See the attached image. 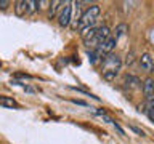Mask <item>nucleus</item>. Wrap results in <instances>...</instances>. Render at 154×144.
Segmentation results:
<instances>
[{
  "label": "nucleus",
  "mask_w": 154,
  "mask_h": 144,
  "mask_svg": "<svg viewBox=\"0 0 154 144\" xmlns=\"http://www.w3.org/2000/svg\"><path fill=\"white\" fill-rule=\"evenodd\" d=\"M143 93H144V96H146V101H152V98H154V80L151 79V77L144 80Z\"/></svg>",
  "instance_id": "6"
},
{
  "label": "nucleus",
  "mask_w": 154,
  "mask_h": 144,
  "mask_svg": "<svg viewBox=\"0 0 154 144\" xmlns=\"http://www.w3.org/2000/svg\"><path fill=\"white\" fill-rule=\"evenodd\" d=\"M130 128H132L135 133H138L140 136H144V131H143V130H140V128H137V127H130Z\"/></svg>",
  "instance_id": "15"
},
{
  "label": "nucleus",
  "mask_w": 154,
  "mask_h": 144,
  "mask_svg": "<svg viewBox=\"0 0 154 144\" xmlns=\"http://www.w3.org/2000/svg\"><path fill=\"white\" fill-rule=\"evenodd\" d=\"M66 2H50V10H48V18H55V14L58 11V8L61 7V5H64Z\"/></svg>",
  "instance_id": "8"
},
{
  "label": "nucleus",
  "mask_w": 154,
  "mask_h": 144,
  "mask_svg": "<svg viewBox=\"0 0 154 144\" xmlns=\"http://www.w3.org/2000/svg\"><path fill=\"white\" fill-rule=\"evenodd\" d=\"M125 83H127V86H130V88H138V86H141L140 82L137 77H133V75H127L125 77Z\"/></svg>",
  "instance_id": "10"
},
{
  "label": "nucleus",
  "mask_w": 154,
  "mask_h": 144,
  "mask_svg": "<svg viewBox=\"0 0 154 144\" xmlns=\"http://www.w3.org/2000/svg\"><path fill=\"white\" fill-rule=\"evenodd\" d=\"M0 106H5V107H19V104L13 98H8V96H0Z\"/></svg>",
  "instance_id": "7"
},
{
  "label": "nucleus",
  "mask_w": 154,
  "mask_h": 144,
  "mask_svg": "<svg viewBox=\"0 0 154 144\" xmlns=\"http://www.w3.org/2000/svg\"><path fill=\"white\" fill-rule=\"evenodd\" d=\"M0 67H2V64H0Z\"/></svg>",
  "instance_id": "16"
},
{
  "label": "nucleus",
  "mask_w": 154,
  "mask_h": 144,
  "mask_svg": "<svg viewBox=\"0 0 154 144\" xmlns=\"http://www.w3.org/2000/svg\"><path fill=\"white\" fill-rule=\"evenodd\" d=\"M100 13H101L100 5H91V7H88L84 13H82L80 21H79V26H77V31L82 34V32H85V31H88V29H91V27L95 26L96 19H98V16H100Z\"/></svg>",
  "instance_id": "2"
},
{
  "label": "nucleus",
  "mask_w": 154,
  "mask_h": 144,
  "mask_svg": "<svg viewBox=\"0 0 154 144\" xmlns=\"http://www.w3.org/2000/svg\"><path fill=\"white\" fill-rule=\"evenodd\" d=\"M116 40H117V38H120V37H124L125 34L128 32V26L127 24H119L117 27H116Z\"/></svg>",
  "instance_id": "11"
},
{
  "label": "nucleus",
  "mask_w": 154,
  "mask_h": 144,
  "mask_svg": "<svg viewBox=\"0 0 154 144\" xmlns=\"http://www.w3.org/2000/svg\"><path fill=\"white\" fill-rule=\"evenodd\" d=\"M38 10V2H26V14H32Z\"/></svg>",
  "instance_id": "12"
},
{
  "label": "nucleus",
  "mask_w": 154,
  "mask_h": 144,
  "mask_svg": "<svg viewBox=\"0 0 154 144\" xmlns=\"http://www.w3.org/2000/svg\"><path fill=\"white\" fill-rule=\"evenodd\" d=\"M14 11H16L18 16H26V2L19 0V2L14 3Z\"/></svg>",
  "instance_id": "9"
},
{
  "label": "nucleus",
  "mask_w": 154,
  "mask_h": 144,
  "mask_svg": "<svg viewBox=\"0 0 154 144\" xmlns=\"http://www.w3.org/2000/svg\"><path fill=\"white\" fill-rule=\"evenodd\" d=\"M109 37H111V31H109L108 26L96 27V32L93 34V37H91L88 42H85V46L90 48V50H95V48H98L104 40H108Z\"/></svg>",
  "instance_id": "3"
},
{
  "label": "nucleus",
  "mask_w": 154,
  "mask_h": 144,
  "mask_svg": "<svg viewBox=\"0 0 154 144\" xmlns=\"http://www.w3.org/2000/svg\"><path fill=\"white\" fill-rule=\"evenodd\" d=\"M140 67H141V70L148 72V74H151L152 69H154V61L149 53H143L141 56H140Z\"/></svg>",
  "instance_id": "5"
},
{
  "label": "nucleus",
  "mask_w": 154,
  "mask_h": 144,
  "mask_svg": "<svg viewBox=\"0 0 154 144\" xmlns=\"http://www.w3.org/2000/svg\"><path fill=\"white\" fill-rule=\"evenodd\" d=\"M71 14H72V7H71L69 2H66L63 5L61 13L58 14V22H60L61 27H67L71 24Z\"/></svg>",
  "instance_id": "4"
},
{
  "label": "nucleus",
  "mask_w": 154,
  "mask_h": 144,
  "mask_svg": "<svg viewBox=\"0 0 154 144\" xmlns=\"http://www.w3.org/2000/svg\"><path fill=\"white\" fill-rule=\"evenodd\" d=\"M8 7H10L8 0H0V10H7Z\"/></svg>",
  "instance_id": "14"
},
{
  "label": "nucleus",
  "mask_w": 154,
  "mask_h": 144,
  "mask_svg": "<svg viewBox=\"0 0 154 144\" xmlns=\"http://www.w3.org/2000/svg\"><path fill=\"white\" fill-rule=\"evenodd\" d=\"M133 61H135V55H133V51L127 53V56H125V64H127V66H132V64H133Z\"/></svg>",
  "instance_id": "13"
},
{
  "label": "nucleus",
  "mask_w": 154,
  "mask_h": 144,
  "mask_svg": "<svg viewBox=\"0 0 154 144\" xmlns=\"http://www.w3.org/2000/svg\"><path fill=\"white\" fill-rule=\"evenodd\" d=\"M120 66H122L120 56L114 55V53H109V55L104 56V59H103V77L108 82H112L119 74Z\"/></svg>",
  "instance_id": "1"
}]
</instances>
